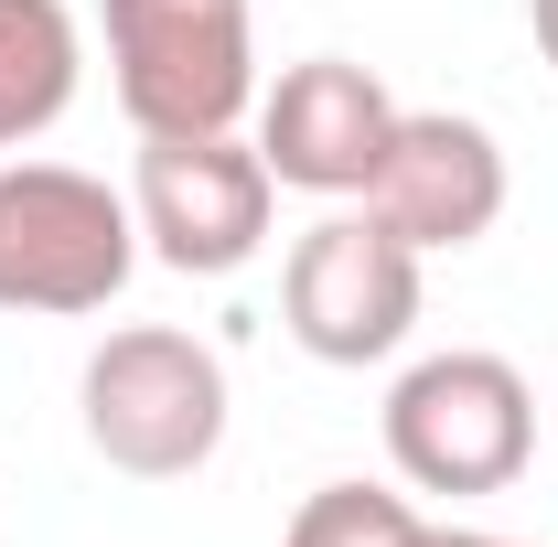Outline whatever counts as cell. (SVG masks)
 <instances>
[{
  "mask_svg": "<svg viewBox=\"0 0 558 547\" xmlns=\"http://www.w3.org/2000/svg\"><path fill=\"white\" fill-rule=\"evenodd\" d=\"M86 440L108 473H140V483H183L226 451V354L172 323H130L86 354Z\"/></svg>",
  "mask_w": 558,
  "mask_h": 547,
  "instance_id": "cell-1",
  "label": "cell"
},
{
  "mask_svg": "<svg viewBox=\"0 0 558 547\" xmlns=\"http://www.w3.org/2000/svg\"><path fill=\"white\" fill-rule=\"evenodd\" d=\"M108 86L140 139H205L258 108V33L247 0H97Z\"/></svg>",
  "mask_w": 558,
  "mask_h": 547,
  "instance_id": "cell-2",
  "label": "cell"
},
{
  "mask_svg": "<svg viewBox=\"0 0 558 547\" xmlns=\"http://www.w3.org/2000/svg\"><path fill=\"white\" fill-rule=\"evenodd\" d=\"M140 269V215L75 161H0V312H108Z\"/></svg>",
  "mask_w": 558,
  "mask_h": 547,
  "instance_id": "cell-3",
  "label": "cell"
},
{
  "mask_svg": "<svg viewBox=\"0 0 558 547\" xmlns=\"http://www.w3.org/2000/svg\"><path fill=\"white\" fill-rule=\"evenodd\" d=\"M526 451H537V387L505 354L451 343V354H418L387 387V462L418 494H451V505L462 494H505L526 473Z\"/></svg>",
  "mask_w": 558,
  "mask_h": 547,
  "instance_id": "cell-4",
  "label": "cell"
},
{
  "mask_svg": "<svg viewBox=\"0 0 558 547\" xmlns=\"http://www.w3.org/2000/svg\"><path fill=\"white\" fill-rule=\"evenodd\" d=\"M269 161L258 139L205 130V139H140V172H130V215H140V258L183 279H236L258 247H269Z\"/></svg>",
  "mask_w": 558,
  "mask_h": 547,
  "instance_id": "cell-5",
  "label": "cell"
},
{
  "mask_svg": "<svg viewBox=\"0 0 558 547\" xmlns=\"http://www.w3.org/2000/svg\"><path fill=\"white\" fill-rule=\"evenodd\" d=\"M279 323L312 365H387L418 323V247L376 215H323L290 236L279 269Z\"/></svg>",
  "mask_w": 558,
  "mask_h": 547,
  "instance_id": "cell-6",
  "label": "cell"
},
{
  "mask_svg": "<svg viewBox=\"0 0 558 547\" xmlns=\"http://www.w3.org/2000/svg\"><path fill=\"white\" fill-rule=\"evenodd\" d=\"M354 205L376 215L387 236H409L418 258H451V247L494 236V215H505V150H494L484 119L398 108V130H387V150H376V172H365Z\"/></svg>",
  "mask_w": 558,
  "mask_h": 547,
  "instance_id": "cell-7",
  "label": "cell"
},
{
  "mask_svg": "<svg viewBox=\"0 0 558 547\" xmlns=\"http://www.w3.org/2000/svg\"><path fill=\"white\" fill-rule=\"evenodd\" d=\"M387 130H398V97L354 54H301L279 65V86H258V161L279 194H323V205L365 194Z\"/></svg>",
  "mask_w": 558,
  "mask_h": 547,
  "instance_id": "cell-8",
  "label": "cell"
},
{
  "mask_svg": "<svg viewBox=\"0 0 558 547\" xmlns=\"http://www.w3.org/2000/svg\"><path fill=\"white\" fill-rule=\"evenodd\" d=\"M75 75H86V33L65 0H0V150L54 130L75 108Z\"/></svg>",
  "mask_w": 558,
  "mask_h": 547,
  "instance_id": "cell-9",
  "label": "cell"
},
{
  "mask_svg": "<svg viewBox=\"0 0 558 547\" xmlns=\"http://www.w3.org/2000/svg\"><path fill=\"white\" fill-rule=\"evenodd\" d=\"M409 537H418L409 494H387V483H323V494L290 515L279 547H409Z\"/></svg>",
  "mask_w": 558,
  "mask_h": 547,
  "instance_id": "cell-10",
  "label": "cell"
},
{
  "mask_svg": "<svg viewBox=\"0 0 558 547\" xmlns=\"http://www.w3.org/2000/svg\"><path fill=\"white\" fill-rule=\"evenodd\" d=\"M409 547H515V537H484V526H429V515H418Z\"/></svg>",
  "mask_w": 558,
  "mask_h": 547,
  "instance_id": "cell-11",
  "label": "cell"
},
{
  "mask_svg": "<svg viewBox=\"0 0 558 547\" xmlns=\"http://www.w3.org/2000/svg\"><path fill=\"white\" fill-rule=\"evenodd\" d=\"M526 33H537V54L558 65V0H526Z\"/></svg>",
  "mask_w": 558,
  "mask_h": 547,
  "instance_id": "cell-12",
  "label": "cell"
}]
</instances>
